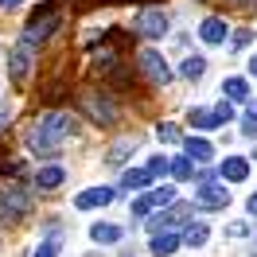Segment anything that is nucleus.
<instances>
[{
    "label": "nucleus",
    "mask_w": 257,
    "mask_h": 257,
    "mask_svg": "<svg viewBox=\"0 0 257 257\" xmlns=\"http://www.w3.org/2000/svg\"><path fill=\"white\" fill-rule=\"evenodd\" d=\"M70 133H74V117L70 113H43L32 125V133H28V145H32L35 156H55Z\"/></svg>",
    "instance_id": "1"
},
{
    "label": "nucleus",
    "mask_w": 257,
    "mask_h": 257,
    "mask_svg": "<svg viewBox=\"0 0 257 257\" xmlns=\"http://www.w3.org/2000/svg\"><path fill=\"white\" fill-rule=\"evenodd\" d=\"M35 195L28 187H20V183H8V187H0V222H16L24 218L28 210H32Z\"/></svg>",
    "instance_id": "2"
},
{
    "label": "nucleus",
    "mask_w": 257,
    "mask_h": 257,
    "mask_svg": "<svg viewBox=\"0 0 257 257\" xmlns=\"http://www.w3.org/2000/svg\"><path fill=\"white\" fill-rule=\"evenodd\" d=\"M59 28H63V12H59V8H55V4H43V8H35V16L28 20V35H24V39H28V43H43V39H51V35L59 32Z\"/></svg>",
    "instance_id": "3"
},
{
    "label": "nucleus",
    "mask_w": 257,
    "mask_h": 257,
    "mask_svg": "<svg viewBox=\"0 0 257 257\" xmlns=\"http://www.w3.org/2000/svg\"><path fill=\"white\" fill-rule=\"evenodd\" d=\"M78 105H82V113H86L90 121H97V125H105V128L117 125V117H121V113H117V105H113L109 97H101V94H82Z\"/></svg>",
    "instance_id": "4"
},
{
    "label": "nucleus",
    "mask_w": 257,
    "mask_h": 257,
    "mask_svg": "<svg viewBox=\"0 0 257 257\" xmlns=\"http://www.w3.org/2000/svg\"><path fill=\"white\" fill-rule=\"evenodd\" d=\"M32 66H35V47L28 39H20L16 47H12V55H8V74H12V82H24Z\"/></svg>",
    "instance_id": "5"
},
{
    "label": "nucleus",
    "mask_w": 257,
    "mask_h": 257,
    "mask_svg": "<svg viewBox=\"0 0 257 257\" xmlns=\"http://www.w3.org/2000/svg\"><path fill=\"white\" fill-rule=\"evenodd\" d=\"M172 203H176V191H172V187H152V191H145L141 195V199H137V203H133V214H137V218H145V214H152V210L156 207H172Z\"/></svg>",
    "instance_id": "6"
},
{
    "label": "nucleus",
    "mask_w": 257,
    "mask_h": 257,
    "mask_svg": "<svg viewBox=\"0 0 257 257\" xmlns=\"http://www.w3.org/2000/svg\"><path fill=\"white\" fill-rule=\"evenodd\" d=\"M137 32L148 35V39H160V35H168V16L160 8H141L137 12Z\"/></svg>",
    "instance_id": "7"
},
{
    "label": "nucleus",
    "mask_w": 257,
    "mask_h": 257,
    "mask_svg": "<svg viewBox=\"0 0 257 257\" xmlns=\"http://www.w3.org/2000/svg\"><path fill=\"white\" fill-rule=\"evenodd\" d=\"M230 203V191H222V183L210 176V179H203V187H199V195H195V207H207V210H218V207H226Z\"/></svg>",
    "instance_id": "8"
},
{
    "label": "nucleus",
    "mask_w": 257,
    "mask_h": 257,
    "mask_svg": "<svg viewBox=\"0 0 257 257\" xmlns=\"http://www.w3.org/2000/svg\"><path fill=\"white\" fill-rule=\"evenodd\" d=\"M187 218H191V203H172V207H168V210H160V214H156V218H152L148 226H152L156 234H168L172 226L187 222Z\"/></svg>",
    "instance_id": "9"
},
{
    "label": "nucleus",
    "mask_w": 257,
    "mask_h": 257,
    "mask_svg": "<svg viewBox=\"0 0 257 257\" xmlns=\"http://www.w3.org/2000/svg\"><path fill=\"white\" fill-rule=\"evenodd\" d=\"M137 63L145 66V74H148L152 82H160V86H168V82H172V70H168V63H164V55H160V51L145 47V51H141V59H137Z\"/></svg>",
    "instance_id": "10"
},
{
    "label": "nucleus",
    "mask_w": 257,
    "mask_h": 257,
    "mask_svg": "<svg viewBox=\"0 0 257 257\" xmlns=\"http://www.w3.org/2000/svg\"><path fill=\"white\" fill-rule=\"evenodd\" d=\"M226 35H230V28H226L222 16H207L199 24V39H203V43H222Z\"/></svg>",
    "instance_id": "11"
},
{
    "label": "nucleus",
    "mask_w": 257,
    "mask_h": 257,
    "mask_svg": "<svg viewBox=\"0 0 257 257\" xmlns=\"http://www.w3.org/2000/svg\"><path fill=\"white\" fill-rule=\"evenodd\" d=\"M109 203H113V191H109V187H90V191H82L78 199H74V207H78V210L109 207Z\"/></svg>",
    "instance_id": "12"
},
{
    "label": "nucleus",
    "mask_w": 257,
    "mask_h": 257,
    "mask_svg": "<svg viewBox=\"0 0 257 257\" xmlns=\"http://www.w3.org/2000/svg\"><path fill=\"white\" fill-rule=\"evenodd\" d=\"M90 238H94L97 245H113V241L125 238V230H121L117 222H94L90 226Z\"/></svg>",
    "instance_id": "13"
},
{
    "label": "nucleus",
    "mask_w": 257,
    "mask_h": 257,
    "mask_svg": "<svg viewBox=\"0 0 257 257\" xmlns=\"http://www.w3.org/2000/svg\"><path fill=\"white\" fill-rule=\"evenodd\" d=\"M245 176H249V164H245V156H230V160H222V179L241 183Z\"/></svg>",
    "instance_id": "14"
},
{
    "label": "nucleus",
    "mask_w": 257,
    "mask_h": 257,
    "mask_svg": "<svg viewBox=\"0 0 257 257\" xmlns=\"http://www.w3.org/2000/svg\"><path fill=\"white\" fill-rule=\"evenodd\" d=\"M183 148H187V160H210L214 156L210 141H203V137H183Z\"/></svg>",
    "instance_id": "15"
},
{
    "label": "nucleus",
    "mask_w": 257,
    "mask_h": 257,
    "mask_svg": "<svg viewBox=\"0 0 257 257\" xmlns=\"http://www.w3.org/2000/svg\"><path fill=\"white\" fill-rule=\"evenodd\" d=\"M137 145H141L137 137H121V141H117V145H113L109 152H105V164H113V168H117V164L125 160V156H128V152H133Z\"/></svg>",
    "instance_id": "16"
},
{
    "label": "nucleus",
    "mask_w": 257,
    "mask_h": 257,
    "mask_svg": "<svg viewBox=\"0 0 257 257\" xmlns=\"http://www.w3.org/2000/svg\"><path fill=\"white\" fill-rule=\"evenodd\" d=\"M179 74H183V78H191V82H199L203 74H207V59H203V55H187L183 66H179Z\"/></svg>",
    "instance_id": "17"
},
{
    "label": "nucleus",
    "mask_w": 257,
    "mask_h": 257,
    "mask_svg": "<svg viewBox=\"0 0 257 257\" xmlns=\"http://www.w3.org/2000/svg\"><path fill=\"white\" fill-rule=\"evenodd\" d=\"M148 183H152V179H148L145 168H128L125 176H121V187H125V191H141V187H148Z\"/></svg>",
    "instance_id": "18"
},
{
    "label": "nucleus",
    "mask_w": 257,
    "mask_h": 257,
    "mask_svg": "<svg viewBox=\"0 0 257 257\" xmlns=\"http://www.w3.org/2000/svg\"><path fill=\"white\" fill-rule=\"evenodd\" d=\"M176 245H179V234H156V238H152V253L156 257H172Z\"/></svg>",
    "instance_id": "19"
},
{
    "label": "nucleus",
    "mask_w": 257,
    "mask_h": 257,
    "mask_svg": "<svg viewBox=\"0 0 257 257\" xmlns=\"http://www.w3.org/2000/svg\"><path fill=\"white\" fill-rule=\"evenodd\" d=\"M222 94L234 97V101H245V97H249V82H245V78H226L222 82Z\"/></svg>",
    "instance_id": "20"
},
{
    "label": "nucleus",
    "mask_w": 257,
    "mask_h": 257,
    "mask_svg": "<svg viewBox=\"0 0 257 257\" xmlns=\"http://www.w3.org/2000/svg\"><path fill=\"white\" fill-rule=\"evenodd\" d=\"M210 238V230H207V222H191L187 230H183V238L179 241H187V245H203V241Z\"/></svg>",
    "instance_id": "21"
},
{
    "label": "nucleus",
    "mask_w": 257,
    "mask_h": 257,
    "mask_svg": "<svg viewBox=\"0 0 257 257\" xmlns=\"http://www.w3.org/2000/svg\"><path fill=\"white\" fill-rule=\"evenodd\" d=\"M63 179V168H43V172H35V187H59Z\"/></svg>",
    "instance_id": "22"
},
{
    "label": "nucleus",
    "mask_w": 257,
    "mask_h": 257,
    "mask_svg": "<svg viewBox=\"0 0 257 257\" xmlns=\"http://www.w3.org/2000/svg\"><path fill=\"white\" fill-rule=\"evenodd\" d=\"M156 137H160L164 145H183V133H179V125H172V121H160V125H156Z\"/></svg>",
    "instance_id": "23"
},
{
    "label": "nucleus",
    "mask_w": 257,
    "mask_h": 257,
    "mask_svg": "<svg viewBox=\"0 0 257 257\" xmlns=\"http://www.w3.org/2000/svg\"><path fill=\"white\" fill-rule=\"evenodd\" d=\"M105 74H109L113 86H133V70H128V66H121V63H113Z\"/></svg>",
    "instance_id": "24"
},
{
    "label": "nucleus",
    "mask_w": 257,
    "mask_h": 257,
    "mask_svg": "<svg viewBox=\"0 0 257 257\" xmlns=\"http://www.w3.org/2000/svg\"><path fill=\"white\" fill-rule=\"evenodd\" d=\"M187 121H191L195 128H218L214 113H207V109H191V113H187Z\"/></svg>",
    "instance_id": "25"
},
{
    "label": "nucleus",
    "mask_w": 257,
    "mask_h": 257,
    "mask_svg": "<svg viewBox=\"0 0 257 257\" xmlns=\"http://www.w3.org/2000/svg\"><path fill=\"white\" fill-rule=\"evenodd\" d=\"M168 172H172L176 179H191L195 176V164L191 160H172V164H168Z\"/></svg>",
    "instance_id": "26"
},
{
    "label": "nucleus",
    "mask_w": 257,
    "mask_h": 257,
    "mask_svg": "<svg viewBox=\"0 0 257 257\" xmlns=\"http://www.w3.org/2000/svg\"><path fill=\"white\" fill-rule=\"evenodd\" d=\"M168 164H172L168 156H156V160H152V164L145 168V172H148V179H160V176H168Z\"/></svg>",
    "instance_id": "27"
},
{
    "label": "nucleus",
    "mask_w": 257,
    "mask_h": 257,
    "mask_svg": "<svg viewBox=\"0 0 257 257\" xmlns=\"http://www.w3.org/2000/svg\"><path fill=\"white\" fill-rule=\"evenodd\" d=\"M230 117H234V105H230V101H218V105H214V121H218V125H226Z\"/></svg>",
    "instance_id": "28"
},
{
    "label": "nucleus",
    "mask_w": 257,
    "mask_h": 257,
    "mask_svg": "<svg viewBox=\"0 0 257 257\" xmlns=\"http://www.w3.org/2000/svg\"><path fill=\"white\" fill-rule=\"evenodd\" d=\"M32 257H59V241L51 238V241H43V245H39V249H35Z\"/></svg>",
    "instance_id": "29"
},
{
    "label": "nucleus",
    "mask_w": 257,
    "mask_h": 257,
    "mask_svg": "<svg viewBox=\"0 0 257 257\" xmlns=\"http://www.w3.org/2000/svg\"><path fill=\"white\" fill-rule=\"evenodd\" d=\"M249 39H253V32H249V28H241V32H234V47H249Z\"/></svg>",
    "instance_id": "30"
},
{
    "label": "nucleus",
    "mask_w": 257,
    "mask_h": 257,
    "mask_svg": "<svg viewBox=\"0 0 257 257\" xmlns=\"http://www.w3.org/2000/svg\"><path fill=\"white\" fill-rule=\"evenodd\" d=\"M241 133H245V137H257V121H253V117H245V121H241Z\"/></svg>",
    "instance_id": "31"
},
{
    "label": "nucleus",
    "mask_w": 257,
    "mask_h": 257,
    "mask_svg": "<svg viewBox=\"0 0 257 257\" xmlns=\"http://www.w3.org/2000/svg\"><path fill=\"white\" fill-rule=\"evenodd\" d=\"M230 234H234V238H245V234H249V226H245V222H234V226H230Z\"/></svg>",
    "instance_id": "32"
},
{
    "label": "nucleus",
    "mask_w": 257,
    "mask_h": 257,
    "mask_svg": "<svg viewBox=\"0 0 257 257\" xmlns=\"http://www.w3.org/2000/svg\"><path fill=\"white\" fill-rule=\"evenodd\" d=\"M24 0H0V12H12V8H20Z\"/></svg>",
    "instance_id": "33"
},
{
    "label": "nucleus",
    "mask_w": 257,
    "mask_h": 257,
    "mask_svg": "<svg viewBox=\"0 0 257 257\" xmlns=\"http://www.w3.org/2000/svg\"><path fill=\"white\" fill-rule=\"evenodd\" d=\"M234 8H257V0H230Z\"/></svg>",
    "instance_id": "34"
},
{
    "label": "nucleus",
    "mask_w": 257,
    "mask_h": 257,
    "mask_svg": "<svg viewBox=\"0 0 257 257\" xmlns=\"http://www.w3.org/2000/svg\"><path fill=\"white\" fill-rule=\"evenodd\" d=\"M245 117H253V121H257V101H253V97H249V109H245Z\"/></svg>",
    "instance_id": "35"
},
{
    "label": "nucleus",
    "mask_w": 257,
    "mask_h": 257,
    "mask_svg": "<svg viewBox=\"0 0 257 257\" xmlns=\"http://www.w3.org/2000/svg\"><path fill=\"white\" fill-rule=\"evenodd\" d=\"M249 214H253V218H257V191L249 195Z\"/></svg>",
    "instance_id": "36"
},
{
    "label": "nucleus",
    "mask_w": 257,
    "mask_h": 257,
    "mask_svg": "<svg viewBox=\"0 0 257 257\" xmlns=\"http://www.w3.org/2000/svg\"><path fill=\"white\" fill-rule=\"evenodd\" d=\"M249 74H253V78H257V55H253V63H249Z\"/></svg>",
    "instance_id": "37"
},
{
    "label": "nucleus",
    "mask_w": 257,
    "mask_h": 257,
    "mask_svg": "<svg viewBox=\"0 0 257 257\" xmlns=\"http://www.w3.org/2000/svg\"><path fill=\"white\" fill-rule=\"evenodd\" d=\"M4 121H8V105H4V109H0V125H4Z\"/></svg>",
    "instance_id": "38"
}]
</instances>
